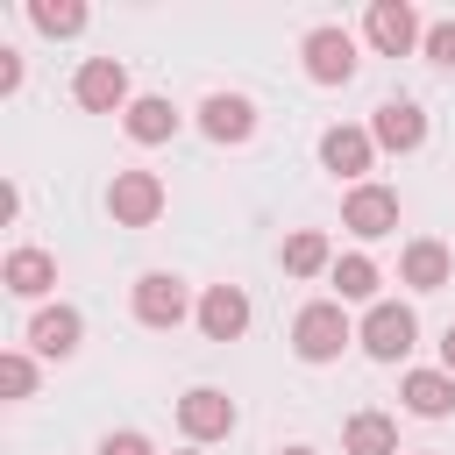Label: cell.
<instances>
[{"mask_svg":"<svg viewBox=\"0 0 455 455\" xmlns=\"http://www.w3.org/2000/svg\"><path fill=\"white\" fill-rule=\"evenodd\" d=\"M355 341V320H348V306L341 299H313V306H299L291 313V355L299 363H341V348Z\"/></svg>","mask_w":455,"mask_h":455,"instance_id":"cell-1","label":"cell"},{"mask_svg":"<svg viewBox=\"0 0 455 455\" xmlns=\"http://www.w3.org/2000/svg\"><path fill=\"white\" fill-rule=\"evenodd\" d=\"M355 348H363L370 363H405V355L419 348V313H412L405 299H377V306L355 320Z\"/></svg>","mask_w":455,"mask_h":455,"instance_id":"cell-2","label":"cell"},{"mask_svg":"<svg viewBox=\"0 0 455 455\" xmlns=\"http://www.w3.org/2000/svg\"><path fill=\"white\" fill-rule=\"evenodd\" d=\"M128 313H135L142 327L171 334V327H185V320L199 313V299H192V284H185L178 270H142L135 291H128Z\"/></svg>","mask_w":455,"mask_h":455,"instance_id":"cell-3","label":"cell"},{"mask_svg":"<svg viewBox=\"0 0 455 455\" xmlns=\"http://www.w3.org/2000/svg\"><path fill=\"white\" fill-rule=\"evenodd\" d=\"M299 64H306L313 85H348V78L363 71V43H355L341 21H320V28L299 36Z\"/></svg>","mask_w":455,"mask_h":455,"instance_id":"cell-4","label":"cell"},{"mask_svg":"<svg viewBox=\"0 0 455 455\" xmlns=\"http://www.w3.org/2000/svg\"><path fill=\"white\" fill-rule=\"evenodd\" d=\"M377 135H370V121H334L327 135H320V171H334L341 185H370V171H377Z\"/></svg>","mask_w":455,"mask_h":455,"instance_id":"cell-5","label":"cell"},{"mask_svg":"<svg viewBox=\"0 0 455 455\" xmlns=\"http://www.w3.org/2000/svg\"><path fill=\"white\" fill-rule=\"evenodd\" d=\"M363 43H370L377 57H412V50L427 43V21H419L412 0H370V14H363Z\"/></svg>","mask_w":455,"mask_h":455,"instance_id":"cell-6","label":"cell"},{"mask_svg":"<svg viewBox=\"0 0 455 455\" xmlns=\"http://www.w3.org/2000/svg\"><path fill=\"white\" fill-rule=\"evenodd\" d=\"M164 206H171V192H164L156 171H114V185H107V213H114V228H156Z\"/></svg>","mask_w":455,"mask_h":455,"instance_id":"cell-7","label":"cell"},{"mask_svg":"<svg viewBox=\"0 0 455 455\" xmlns=\"http://www.w3.org/2000/svg\"><path fill=\"white\" fill-rule=\"evenodd\" d=\"M235 398L220 391V384H192L185 398H178V434L192 441V448H213V441H228L235 434Z\"/></svg>","mask_w":455,"mask_h":455,"instance_id":"cell-8","label":"cell"},{"mask_svg":"<svg viewBox=\"0 0 455 455\" xmlns=\"http://www.w3.org/2000/svg\"><path fill=\"white\" fill-rule=\"evenodd\" d=\"M71 100H78L85 114H128V107H135L128 64H121V57H85L78 78H71Z\"/></svg>","mask_w":455,"mask_h":455,"instance_id":"cell-9","label":"cell"},{"mask_svg":"<svg viewBox=\"0 0 455 455\" xmlns=\"http://www.w3.org/2000/svg\"><path fill=\"white\" fill-rule=\"evenodd\" d=\"M85 348V313L78 306H36L28 313V355H43V363H71Z\"/></svg>","mask_w":455,"mask_h":455,"instance_id":"cell-10","label":"cell"},{"mask_svg":"<svg viewBox=\"0 0 455 455\" xmlns=\"http://www.w3.org/2000/svg\"><path fill=\"white\" fill-rule=\"evenodd\" d=\"M341 228L355 235V242H384V235H398V192L391 185H348V199H341Z\"/></svg>","mask_w":455,"mask_h":455,"instance_id":"cell-11","label":"cell"},{"mask_svg":"<svg viewBox=\"0 0 455 455\" xmlns=\"http://www.w3.org/2000/svg\"><path fill=\"white\" fill-rule=\"evenodd\" d=\"M199 135L220 142V149H242L256 135V100L249 92H206L199 100Z\"/></svg>","mask_w":455,"mask_h":455,"instance_id":"cell-12","label":"cell"},{"mask_svg":"<svg viewBox=\"0 0 455 455\" xmlns=\"http://www.w3.org/2000/svg\"><path fill=\"white\" fill-rule=\"evenodd\" d=\"M192 327H199L206 341H242V334H249V291H242V284H206Z\"/></svg>","mask_w":455,"mask_h":455,"instance_id":"cell-13","label":"cell"},{"mask_svg":"<svg viewBox=\"0 0 455 455\" xmlns=\"http://www.w3.org/2000/svg\"><path fill=\"white\" fill-rule=\"evenodd\" d=\"M370 135H377L384 156H412V149L427 142V107H419V100H384V107L370 114Z\"/></svg>","mask_w":455,"mask_h":455,"instance_id":"cell-14","label":"cell"},{"mask_svg":"<svg viewBox=\"0 0 455 455\" xmlns=\"http://www.w3.org/2000/svg\"><path fill=\"white\" fill-rule=\"evenodd\" d=\"M448 277H455V249H448V242L412 235V242L398 249V284H405V291H441Z\"/></svg>","mask_w":455,"mask_h":455,"instance_id":"cell-15","label":"cell"},{"mask_svg":"<svg viewBox=\"0 0 455 455\" xmlns=\"http://www.w3.org/2000/svg\"><path fill=\"white\" fill-rule=\"evenodd\" d=\"M178 128H185V114H178L164 92H135V107L121 114V135H128L135 149H164Z\"/></svg>","mask_w":455,"mask_h":455,"instance_id":"cell-16","label":"cell"},{"mask_svg":"<svg viewBox=\"0 0 455 455\" xmlns=\"http://www.w3.org/2000/svg\"><path fill=\"white\" fill-rule=\"evenodd\" d=\"M398 398H405V412L412 419H448L455 412V377L434 363V370H405L398 377Z\"/></svg>","mask_w":455,"mask_h":455,"instance_id":"cell-17","label":"cell"},{"mask_svg":"<svg viewBox=\"0 0 455 455\" xmlns=\"http://www.w3.org/2000/svg\"><path fill=\"white\" fill-rule=\"evenodd\" d=\"M341 455H405V448H398V419L377 412V405L348 412V419H341Z\"/></svg>","mask_w":455,"mask_h":455,"instance_id":"cell-18","label":"cell"},{"mask_svg":"<svg viewBox=\"0 0 455 455\" xmlns=\"http://www.w3.org/2000/svg\"><path fill=\"white\" fill-rule=\"evenodd\" d=\"M327 284H334V299L341 306H377V284H384V270H377V256H363V249H348V256H334V270H327Z\"/></svg>","mask_w":455,"mask_h":455,"instance_id":"cell-19","label":"cell"},{"mask_svg":"<svg viewBox=\"0 0 455 455\" xmlns=\"http://www.w3.org/2000/svg\"><path fill=\"white\" fill-rule=\"evenodd\" d=\"M0 284H7L14 299H43V291L57 284V256H50V249H7Z\"/></svg>","mask_w":455,"mask_h":455,"instance_id":"cell-20","label":"cell"},{"mask_svg":"<svg viewBox=\"0 0 455 455\" xmlns=\"http://www.w3.org/2000/svg\"><path fill=\"white\" fill-rule=\"evenodd\" d=\"M327 270H334V242L320 228L284 235V277H327Z\"/></svg>","mask_w":455,"mask_h":455,"instance_id":"cell-21","label":"cell"},{"mask_svg":"<svg viewBox=\"0 0 455 455\" xmlns=\"http://www.w3.org/2000/svg\"><path fill=\"white\" fill-rule=\"evenodd\" d=\"M85 21H92V7L85 0H28V28L36 36H85Z\"/></svg>","mask_w":455,"mask_h":455,"instance_id":"cell-22","label":"cell"},{"mask_svg":"<svg viewBox=\"0 0 455 455\" xmlns=\"http://www.w3.org/2000/svg\"><path fill=\"white\" fill-rule=\"evenodd\" d=\"M0 391L7 398H36V355L28 348H7L0 355Z\"/></svg>","mask_w":455,"mask_h":455,"instance_id":"cell-23","label":"cell"},{"mask_svg":"<svg viewBox=\"0 0 455 455\" xmlns=\"http://www.w3.org/2000/svg\"><path fill=\"white\" fill-rule=\"evenodd\" d=\"M419 57H427L434 71H455V21H427V43H419Z\"/></svg>","mask_w":455,"mask_h":455,"instance_id":"cell-24","label":"cell"},{"mask_svg":"<svg viewBox=\"0 0 455 455\" xmlns=\"http://www.w3.org/2000/svg\"><path fill=\"white\" fill-rule=\"evenodd\" d=\"M92 455H156V441L149 434H135V427H121V434H100V448Z\"/></svg>","mask_w":455,"mask_h":455,"instance_id":"cell-25","label":"cell"},{"mask_svg":"<svg viewBox=\"0 0 455 455\" xmlns=\"http://www.w3.org/2000/svg\"><path fill=\"white\" fill-rule=\"evenodd\" d=\"M14 92H21V50L0 43V100H14Z\"/></svg>","mask_w":455,"mask_h":455,"instance_id":"cell-26","label":"cell"},{"mask_svg":"<svg viewBox=\"0 0 455 455\" xmlns=\"http://www.w3.org/2000/svg\"><path fill=\"white\" fill-rule=\"evenodd\" d=\"M441 370H448V377H455V320H448V327H441Z\"/></svg>","mask_w":455,"mask_h":455,"instance_id":"cell-27","label":"cell"},{"mask_svg":"<svg viewBox=\"0 0 455 455\" xmlns=\"http://www.w3.org/2000/svg\"><path fill=\"white\" fill-rule=\"evenodd\" d=\"M277 455H320V448H306V441H291V448H277Z\"/></svg>","mask_w":455,"mask_h":455,"instance_id":"cell-28","label":"cell"},{"mask_svg":"<svg viewBox=\"0 0 455 455\" xmlns=\"http://www.w3.org/2000/svg\"><path fill=\"white\" fill-rule=\"evenodd\" d=\"M178 455H206V448H192V441H185V448H178Z\"/></svg>","mask_w":455,"mask_h":455,"instance_id":"cell-29","label":"cell"},{"mask_svg":"<svg viewBox=\"0 0 455 455\" xmlns=\"http://www.w3.org/2000/svg\"><path fill=\"white\" fill-rule=\"evenodd\" d=\"M412 455H434V448H412Z\"/></svg>","mask_w":455,"mask_h":455,"instance_id":"cell-30","label":"cell"}]
</instances>
